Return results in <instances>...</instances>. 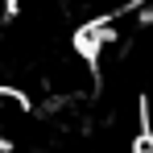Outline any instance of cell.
<instances>
[{
	"mask_svg": "<svg viewBox=\"0 0 153 153\" xmlns=\"http://www.w3.org/2000/svg\"><path fill=\"white\" fill-rule=\"evenodd\" d=\"M17 8H21V0H0V29H8L17 21Z\"/></svg>",
	"mask_w": 153,
	"mask_h": 153,
	"instance_id": "obj_1",
	"label": "cell"
}]
</instances>
